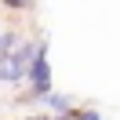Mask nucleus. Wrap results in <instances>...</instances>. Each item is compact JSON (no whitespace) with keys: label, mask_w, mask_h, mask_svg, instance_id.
I'll use <instances>...</instances> for the list:
<instances>
[{"label":"nucleus","mask_w":120,"mask_h":120,"mask_svg":"<svg viewBox=\"0 0 120 120\" xmlns=\"http://www.w3.org/2000/svg\"><path fill=\"white\" fill-rule=\"evenodd\" d=\"M26 80H29V87H33V95H37V98H44L47 91H51V62H47V51H44V47L37 51V58H33Z\"/></svg>","instance_id":"nucleus-2"},{"label":"nucleus","mask_w":120,"mask_h":120,"mask_svg":"<svg viewBox=\"0 0 120 120\" xmlns=\"http://www.w3.org/2000/svg\"><path fill=\"white\" fill-rule=\"evenodd\" d=\"M18 44H22V40H18L15 33H0V58H8V55L15 51Z\"/></svg>","instance_id":"nucleus-3"},{"label":"nucleus","mask_w":120,"mask_h":120,"mask_svg":"<svg viewBox=\"0 0 120 120\" xmlns=\"http://www.w3.org/2000/svg\"><path fill=\"white\" fill-rule=\"evenodd\" d=\"M44 105H47V109L66 113V109H69V98H66V95H51V91H47V95H44Z\"/></svg>","instance_id":"nucleus-4"},{"label":"nucleus","mask_w":120,"mask_h":120,"mask_svg":"<svg viewBox=\"0 0 120 120\" xmlns=\"http://www.w3.org/2000/svg\"><path fill=\"white\" fill-rule=\"evenodd\" d=\"M40 44H18L8 58H0V84H22L29 76V66L37 58Z\"/></svg>","instance_id":"nucleus-1"},{"label":"nucleus","mask_w":120,"mask_h":120,"mask_svg":"<svg viewBox=\"0 0 120 120\" xmlns=\"http://www.w3.org/2000/svg\"><path fill=\"white\" fill-rule=\"evenodd\" d=\"M26 120H51V116H44V113H33V116H26Z\"/></svg>","instance_id":"nucleus-7"},{"label":"nucleus","mask_w":120,"mask_h":120,"mask_svg":"<svg viewBox=\"0 0 120 120\" xmlns=\"http://www.w3.org/2000/svg\"><path fill=\"white\" fill-rule=\"evenodd\" d=\"M73 120H102V113L98 109H66Z\"/></svg>","instance_id":"nucleus-5"},{"label":"nucleus","mask_w":120,"mask_h":120,"mask_svg":"<svg viewBox=\"0 0 120 120\" xmlns=\"http://www.w3.org/2000/svg\"><path fill=\"white\" fill-rule=\"evenodd\" d=\"M0 4H4L8 11H29L33 8V0H0Z\"/></svg>","instance_id":"nucleus-6"},{"label":"nucleus","mask_w":120,"mask_h":120,"mask_svg":"<svg viewBox=\"0 0 120 120\" xmlns=\"http://www.w3.org/2000/svg\"><path fill=\"white\" fill-rule=\"evenodd\" d=\"M51 120H73V116H69V113H62V116H51Z\"/></svg>","instance_id":"nucleus-8"}]
</instances>
